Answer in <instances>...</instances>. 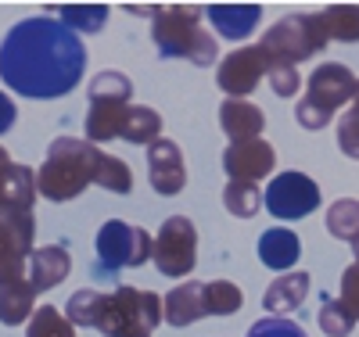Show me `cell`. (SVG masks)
<instances>
[{
  "instance_id": "1",
  "label": "cell",
  "mask_w": 359,
  "mask_h": 337,
  "mask_svg": "<svg viewBox=\"0 0 359 337\" xmlns=\"http://www.w3.org/2000/svg\"><path fill=\"white\" fill-rule=\"evenodd\" d=\"M86 43L50 15L22 18L0 40V79L25 101H54L79 86Z\"/></svg>"
},
{
  "instance_id": "2",
  "label": "cell",
  "mask_w": 359,
  "mask_h": 337,
  "mask_svg": "<svg viewBox=\"0 0 359 337\" xmlns=\"http://www.w3.org/2000/svg\"><path fill=\"white\" fill-rule=\"evenodd\" d=\"M104 162V151L90 140L57 137L47 147V158L36 172V191L47 201H72L86 187H97V172Z\"/></svg>"
},
{
  "instance_id": "3",
  "label": "cell",
  "mask_w": 359,
  "mask_h": 337,
  "mask_svg": "<svg viewBox=\"0 0 359 337\" xmlns=\"http://www.w3.org/2000/svg\"><path fill=\"white\" fill-rule=\"evenodd\" d=\"M205 8H187V4H169L158 8L151 18V40L155 50L162 57H180V61H191L198 69L216 65L219 57V43L212 33H205Z\"/></svg>"
},
{
  "instance_id": "4",
  "label": "cell",
  "mask_w": 359,
  "mask_h": 337,
  "mask_svg": "<svg viewBox=\"0 0 359 337\" xmlns=\"http://www.w3.org/2000/svg\"><path fill=\"white\" fill-rule=\"evenodd\" d=\"M359 90V79L348 65L341 61H323L316 72H309V83H306V94L302 101L294 104V118L298 126L316 133V130H327L331 118L338 115V108L352 104Z\"/></svg>"
},
{
  "instance_id": "5",
  "label": "cell",
  "mask_w": 359,
  "mask_h": 337,
  "mask_svg": "<svg viewBox=\"0 0 359 337\" xmlns=\"http://www.w3.org/2000/svg\"><path fill=\"white\" fill-rule=\"evenodd\" d=\"M86 97H90V111H86V140L90 144H104V140H115L123 133V122L130 115V101H133V83L126 72L118 69H104L90 79L86 86Z\"/></svg>"
},
{
  "instance_id": "6",
  "label": "cell",
  "mask_w": 359,
  "mask_h": 337,
  "mask_svg": "<svg viewBox=\"0 0 359 337\" xmlns=\"http://www.w3.org/2000/svg\"><path fill=\"white\" fill-rule=\"evenodd\" d=\"M331 43L320 25V15H287L280 18L277 25L266 29L262 36V54L269 61V69L273 65H298V61H309L316 54H323V47Z\"/></svg>"
},
{
  "instance_id": "7",
  "label": "cell",
  "mask_w": 359,
  "mask_h": 337,
  "mask_svg": "<svg viewBox=\"0 0 359 337\" xmlns=\"http://www.w3.org/2000/svg\"><path fill=\"white\" fill-rule=\"evenodd\" d=\"M162 319H165V309L155 291L118 287L115 294H108L97 330L104 337H151Z\"/></svg>"
},
{
  "instance_id": "8",
  "label": "cell",
  "mask_w": 359,
  "mask_h": 337,
  "mask_svg": "<svg viewBox=\"0 0 359 337\" xmlns=\"http://www.w3.org/2000/svg\"><path fill=\"white\" fill-rule=\"evenodd\" d=\"M94 252H97V269L101 273H118V269H130V266H144L147 259H151L155 255V237L144 226H130L123 219H108L97 230Z\"/></svg>"
},
{
  "instance_id": "9",
  "label": "cell",
  "mask_w": 359,
  "mask_h": 337,
  "mask_svg": "<svg viewBox=\"0 0 359 337\" xmlns=\"http://www.w3.org/2000/svg\"><path fill=\"white\" fill-rule=\"evenodd\" d=\"M155 269L162 277L184 280L198 266V230L187 216H169L155 237V255H151Z\"/></svg>"
},
{
  "instance_id": "10",
  "label": "cell",
  "mask_w": 359,
  "mask_h": 337,
  "mask_svg": "<svg viewBox=\"0 0 359 337\" xmlns=\"http://www.w3.org/2000/svg\"><path fill=\"white\" fill-rule=\"evenodd\" d=\"M320 201H323L320 183L313 176H306V172H294V169L273 176V179H269V187L262 191V205L269 208V216H277L284 223L306 219L309 212L320 208Z\"/></svg>"
},
{
  "instance_id": "11",
  "label": "cell",
  "mask_w": 359,
  "mask_h": 337,
  "mask_svg": "<svg viewBox=\"0 0 359 337\" xmlns=\"http://www.w3.org/2000/svg\"><path fill=\"white\" fill-rule=\"evenodd\" d=\"M36 219L33 212H0V287L22 280L33 259Z\"/></svg>"
},
{
  "instance_id": "12",
  "label": "cell",
  "mask_w": 359,
  "mask_h": 337,
  "mask_svg": "<svg viewBox=\"0 0 359 337\" xmlns=\"http://www.w3.org/2000/svg\"><path fill=\"white\" fill-rule=\"evenodd\" d=\"M269 72V61L262 54V47H241V50H230L219 61V72H216V86L230 101H245L248 94H255V86L266 79Z\"/></svg>"
},
{
  "instance_id": "13",
  "label": "cell",
  "mask_w": 359,
  "mask_h": 337,
  "mask_svg": "<svg viewBox=\"0 0 359 337\" xmlns=\"http://www.w3.org/2000/svg\"><path fill=\"white\" fill-rule=\"evenodd\" d=\"M273 169H277V151H273V144H266L262 137L230 144L223 151V172L230 176V183H259Z\"/></svg>"
},
{
  "instance_id": "14",
  "label": "cell",
  "mask_w": 359,
  "mask_h": 337,
  "mask_svg": "<svg viewBox=\"0 0 359 337\" xmlns=\"http://www.w3.org/2000/svg\"><path fill=\"white\" fill-rule=\"evenodd\" d=\"M147 179H151L155 194L162 198H176L187 187V169H184V151L176 140L162 137L147 147Z\"/></svg>"
},
{
  "instance_id": "15",
  "label": "cell",
  "mask_w": 359,
  "mask_h": 337,
  "mask_svg": "<svg viewBox=\"0 0 359 337\" xmlns=\"http://www.w3.org/2000/svg\"><path fill=\"white\" fill-rule=\"evenodd\" d=\"M162 309H165V323L169 326H191V323H198L205 316H212V309H208V291H205L201 280L172 287L162 298Z\"/></svg>"
},
{
  "instance_id": "16",
  "label": "cell",
  "mask_w": 359,
  "mask_h": 337,
  "mask_svg": "<svg viewBox=\"0 0 359 337\" xmlns=\"http://www.w3.org/2000/svg\"><path fill=\"white\" fill-rule=\"evenodd\" d=\"M69 273H72V259H69V252L62 248V244H47V248H36L33 259H29L25 280L33 284L36 294H43V291L62 287V284L69 280Z\"/></svg>"
},
{
  "instance_id": "17",
  "label": "cell",
  "mask_w": 359,
  "mask_h": 337,
  "mask_svg": "<svg viewBox=\"0 0 359 337\" xmlns=\"http://www.w3.org/2000/svg\"><path fill=\"white\" fill-rule=\"evenodd\" d=\"M36 198V172L29 165L11 162L0 169V212H33Z\"/></svg>"
},
{
  "instance_id": "18",
  "label": "cell",
  "mask_w": 359,
  "mask_h": 337,
  "mask_svg": "<svg viewBox=\"0 0 359 337\" xmlns=\"http://www.w3.org/2000/svg\"><path fill=\"white\" fill-rule=\"evenodd\" d=\"M205 18L212 22V29L223 40H248L255 33V25L262 22L259 4H208Z\"/></svg>"
},
{
  "instance_id": "19",
  "label": "cell",
  "mask_w": 359,
  "mask_h": 337,
  "mask_svg": "<svg viewBox=\"0 0 359 337\" xmlns=\"http://www.w3.org/2000/svg\"><path fill=\"white\" fill-rule=\"evenodd\" d=\"M219 130L230 137V144L255 140L266 130V111L252 101H223L219 104Z\"/></svg>"
},
{
  "instance_id": "20",
  "label": "cell",
  "mask_w": 359,
  "mask_h": 337,
  "mask_svg": "<svg viewBox=\"0 0 359 337\" xmlns=\"http://www.w3.org/2000/svg\"><path fill=\"white\" fill-rule=\"evenodd\" d=\"M302 259V240H298L294 230L287 226H269L259 237V262L273 273H287L294 269V262Z\"/></svg>"
},
{
  "instance_id": "21",
  "label": "cell",
  "mask_w": 359,
  "mask_h": 337,
  "mask_svg": "<svg viewBox=\"0 0 359 337\" xmlns=\"http://www.w3.org/2000/svg\"><path fill=\"white\" fill-rule=\"evenodd\" d=\"M309 287H313V280H309V273H280V277L266 287V294H262V305H266V312L269 316H284L287 319V312H294V309H302V301H306V294H309Z\"/></svg>"
},
{
  "instance_id": "22",
  "label": "cell",
  "mask_w": 359,
  "mask_h": 337,
  "mask_svg": "<svg viewBox=\"0 0 359 337\" xmlns=\"http://www.w3.org/2000/svg\"><path fill=\"white\" fill-rule=\"evenodd\" d=\"M36 312V291L29 280H15L0 287V323L4 326H22Z\"/></svg>"
},
{
  "instance_id": "23",
  "label": "cell",
  "mask_w": 359,
  "mask_h": 337,
  "mask_svg": "<svg viewBox=\"0 0 359 337\" xmlns=\"http://www.w3.org/2000/svg\"><path fill=\"white\" fill-rule=\"evenodd\" d=\"M47 15H57V22H65L72 33H101L108 25L111 8L108 4H54L47 8Z\"/></svg>"
},
{
  "instance_id": "24",
  "label": "cell",
  "mask_w": 359,
  "mask_h": 337,
  "mask_svg": "<svg viewBox=\"0 0 359 337\" xmlns=\"http://www.w3.org/2000/svg\"><path fill=\"white\" fill-rule=\"evenodd\" d=\"M118 140L137 144V147H151L155 140H162V115L155 108H147V104H133L126 122H123Z\"/></svg>"
},
{
  "instance_id": "25",
  "label": "cell",
  "mask_w": 359,
  "mask_h": 337,
  "mask_svg": "<svg viewBox=\"0 0 359 337\" xmlns=\"http://www.w3.org/2000/svg\"><path fill=\"white\" fill-rule=\"evenodd\" d=\"M320 25L327 40L338 43H359V4H331L320 11Z\"/></svg>"
},
{
  "instance_id": "26",
  "label": "cell",
  "mask_w": 359,
  "mask_h": 337,
  "mask_svg": "<svg viewBox=\"0 0 359 337\" xmlns=\"http://www.w3.org/2000/svg\"><path fill=\"white\" fill-rule=\"evenodd\" d=\"M104 305H108V294H101V291H90V287H83V291H76L69 301H65V319L72 323V326H101V316H104Z\"/></svg>"
},
{
  "instance_id": "27",
  "label": "cell",
  "mask_w": 359,
  "mask_h": 337,
  "mask_svg": "<svg viewBox=\"0 0 359 337\" xmlns=\"http://www.w3.org/2000/svg\"><path fill=\"white\" fill-rule=\"evenodd\" d=\"M327 233L345 240V244L359 240V201L355 198H338L327 208Z\"/></svg>"
},
{
  "instance_id": "28",
  "label": "cell",
  "mask_w": 359,
  "mask_h": 337,
  "mask_svg": "<svg viewBox=\"0 0 359 337\" xmlns=\"http://www.w3.org/2000/svg\"><path fill=\"white\" fill-rule=\"evenodd\" d=\"M262 205V191L255 183H226L223 187V208L237 219H252Z\"/></svg>"
},
{
  "instance_id": "29",
  "label": "cell",
  "mask_w": 359,
  "mask_h": 337,
  "mask_svg": "<svg viewBox=\"0 0 359 337\" xmlns=\"http://www.w3.org/2000/svg\"><path fill=\"white\" fill-rule=\"evenodd\" d=\"M25 337H76V326L54 309V305H40L29 319V330Z\"/></svg>"
},
{
  "instance_id": "30",
  "label": "cell",
  "mask_w": 359,
  "mask_h": 337,
  "mask_svg": "<svg viewBox=\"0 0 359 337\" xmlns=\"http://www.w3.org/2000/svg\"><path fill=\"white\" fill-rule=\"evenodd\" d=\"M320 330L327 337H348L355 330V316L341 305V298H327L320 309Z\"/></svg>"
},
{
  "instance_id": "31",
  "label": "cell",
  "mask_w": 359,
  "mask_h": 337,
  "mask_svg": "<svg viewBox=\"0 0 359 337\" xmlns=\"http://www.w3.org/2000/svg\"><path fill=\"white\" fill-rule=\"evenodd\" d=\"M338 151L345 158L359 162V90H355L352 104L345 108V115L338 118Z\"/></svg>"
},
{
  "instance_id": "32",
  "label": "cell",
  "mask_w": 359,
  "mask_h": 337,
  "mask_svg": "<svg viewBox=\"0 0 359 337\" xmlns=\"http://www.w3.org/2000/svg\"><path fill=\"white\" fill-rule=\"evenodd\" d=\"M97 187L111 191V194H130L133 191V172L123 158H115V155H104L101 162V172H97Z\"/></svg>"
},
{
  "instance_id": "33",
  "label": "cell",
  "mask_w": 359,
  "mask_h": 337,
  "mask_svg": "<svg viewBox=\"0 0 359 337\" xmlns=\"http://www.w3.org/2000/svg\"><path fill=\"white\" fill-rule=\"evenodd\" d=\"M245 337H309L302 326H298L294 319H284V316H262L248 326Z\"/></svg>"
},
{
  "instance_id": "34",
  "label": "cell",
  "mask_w": 359,
  "mask_h": 337,
  "mask_svg": "<svg viewBox=\"0 0 359 337\" xmlns=\"http://www.w3.org/2000/svg\"><path fill=\"white\" fill-rule=\"evenodd\" d=\"M266 83L273 86L277 97H294L298 90H302V76H298V69H291V65H273L266 72Z\"/></svg>"
},
{
  "instance_id": "35",
  "label": "cell",
  "mask_w": 359,
  "mask_h": 337,
  "mask_svg": "<svg viewBox=\"0 0 359 337\" xmlns=\"http://www.w3.org/2000/svg\"><path fill=\"white\" fill-rule=\"evenodd\" d=\"M341 305H345V309L359 319V262H352L345 273H341Z\"/></svg>"
},
{
  "instance_id": "36",
  "label": "cell",
  "mask_w": 359,
  "mask_h": 337,
  "mask_svg": "<svg viewBox=\"0 0 359 337\" xmlns=\"http://www.w3.org/2000/svg\"><path fill=\"white\" fill-rule=\"evenodd\" d=\"M15 122H18V108H15V101L4 94V90H0V137H4Z\"/></svg>"
},
{
  "instance_id": "37",
  "label": "cell",
  "mask_w": 359,
  "mask_h": 337,
  "mask_svg": "<svg viewBox=\"0 0 359 337\" xmlns=\"http://www.w3.org/2000/svg\"><path fill=\"white\" fill-rule=\"evenodd\" d=\"M4 165H11V155H8L4 147H0V169H4Z\"/></svg>"
},
{
  "instance_id": "38",
  "label": "cell",
  "mask_w": 359,
  "mask_h": 337,
  "mask_svg": "<svg viewBox=\"0 0 359 337\" xmlns=\"http://www.w3.org/2000/svg\"><path fill=\"white\" fill-rule=\"evenodd\" d=\"M352 255H355V262H359V240L352 244Z\"/></svg>"
}]
</instances>
